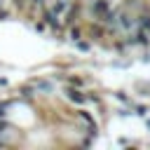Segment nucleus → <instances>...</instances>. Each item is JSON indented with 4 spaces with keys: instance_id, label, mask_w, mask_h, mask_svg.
I'll return each instance as SVG.
<instances>
[{
    "instance_id": "obj_3",
    "label": "nucleus",
    "mask_w": 150,
    "mask_h": 150,
    "mask_svg": "<svg viewBox=\"0 0 150 150\" xmlns=\"http://www.w3.org/2000/svg\"><path fill=\"white\" fill-rule=\"evenodd\" d=\"M42 21H45V26H52L54 30H56V28L61 26V21H59V14H56V12L52 9V7L42 12Z\"/></svg>"
},
{
    "instance_id": "obj_5",
    "label": "nucleus",
    "mask_w": 150,
    "mask_h": 150,
    "mask_svg": "<svg viewBox=\"0 0 150 150\" xmlns=\"http://www.w3.org/2000/svg\"><path fill=\"white\" fill-rule=\"evenodd\" d=\"M136 19H138V28H143L145 33H150V14H141Z\"/></svg>"
},
{
    "instance_id": "obj_12",
    "label": "nucleus",
    "mask_w": 150,
    "mask_h": 150,
    "mask_svg": "<svg viewBox=\"0 0 150 150\" xmlns=\"http://www.w3.org/2000/svg\"><path fill=\"white\" fill-rule=\"evenodd\" d=\"M33 5H45V0H30Z\"/></svg>"
},
{
    "instance_id": "obj_9",
    "label": "nucleus",
    "mask_w": 150,
    "mask_h": 150,
    "mask_svg": "<svg viewBox=\"0 0 150 150\" xmlns=\"http://www.w3.org/2000/svg\"><path fill=\"white\" fill-rule=\"evenodd\" d=\"M9 103H12V101H2V103H0V120L5 117V110L9 108Z\"/></svg>"
},
{
    "instance_id": "obj_4",
    "label": "nucleus",
    "mask_w": 150,
    "mask_h": 150,
    "mask_svg": "<svg viewBox=\"0 0 150 150\" xmlns=\"http://www.w3.org/2000/svg\"><path fill=\"white\" fill-rule=\"evenodd\" d=\"M68 38H70V42H77V40L82 38V28H80V26H73V23H70V30H68Z\"/></svg>"
},
{
    "instance_id": "obj_8",
    "label": "nucleus",
    "mask_w": 150,
    "mask_h": 150,
    "mask_svg": "<svg viewBox=\"0 0 150 150\" xmlns=\"http://www.w3.org/2000/svg\"><path fill=\"white\" fill-rule=\"evenodd\" d=\"M75 45H77V49H80V52H89V42H82V40H77Z\"/></svg>"
},
{
    "instance_id": "obj_13",
    "label": "nucleus",
    "mask_w": 150,
    "mask_h": 150,
    "mask_svg": "<svg viewBox=\"0 0 150 150\" xmlns=\"http://www.w3.org/2000/svg\"><path fill=\"white\" fill-rule=\"evenodd\" d=\"M148 127H150V120H148Z\"/></svg>"
},
{
    "instance_id": "obj_1",
    "label": "nucleus",
    "mask_w": 150,
    "mask_h": 150,
    "mask_svg": "<svg viewBox=\"0 0 150 150\" xmlns=\"http://www.w3.org/2000/svg\"><path fill=\"white\" fill-rule=\"evenodd\" d=\"M112 7H110V0H91V14L98 19V21H103V16L110 12Z\"/></svg>"
},
{
    "instance_id": "obj_7",
    "label": "nucleus",
    "mask_w": 150,
    "mask_h": 150,
    "mask_svg": "<svg viewBox=\"0 0 150 150\" xmlns=\"http://www.w3.org/2000/svg\"><path fill=\"white\" fill-rule=\"evenodd\" d=\"M68 5H70L68 0H56V2L52 5V9H54L56 14H61V12H66V9H68Z\"/></svg>"
},
{
    "instance_id": "obj_10",
    "label": "nucleus",
    "mask_w": 150,
    "mask_h": 150,
    "mask_svg": "<svg viewBox=\"0 0 150 150\" xmlns=\"http://www.w3.org/2000/svg\"><path fill=\"white\" fill-rule=\"evenodd\" d=\"M115 96H117V98H120V101H124V103H131V101H129V96H127V94H124V91H117V94H115Z\"/></svg>"
},
{
    "instance_id": "obj_2",
    "label": "nucleus",
    "mask_w": 150,
    "mask_h": 150,
    "mask_svg": "<svg viewBox=\"0 0 150 150\" xmlns=\"http://www.w3.org/2000/svg\"><path fill=\"white\" fill-rule=\"evenodd\" d=\"M66 98H68V101H73V103H77V105L87 103V94H82V91H80V89H75L73 84L66 89Z\"/></svg>"
},
{
    "instance_id": "obj_6",
    "label": "nucleus",
    "mask_w": 150,
    "mask_h": 150,
    "mask_svg": "<svg viewBox=\"0 0 150 150\" xmlns=\"http://www.w3.org/2000/svg\"><path fill=\"white\" fill-rule=\"evenodd\" d=\"M33 87L40 89V91H52V82H47V80H35Z\"/></svg>"
},
{
    "instance_id": "obj_14",
    "label": "nucleus",
    "mask_w": 150,
    "mask_h": 150,
    "mask_svg": "<svg viewBox=\"0 0 150 150\" xmlns=\"http://www.w3.org/2000/svg\"><path fill=\"white\" fill-rule=\"evenodd\" d=\"M0 145H2V141H0Z\"/></svg>"
},
{
    "instance_id": "obj_11",
    "label": "nucleus",
    "mask_w": 150,
    "mask_h": 150,
    "mask_svg": "<svg viewBox=\"0 0 150 150\" xmlns=\"http://www.w3.org/2000/svg\"><path fill=\"white\" fill-rule=\"evenodd\" d=\"M136 115H148V108L145 105H136Z\"/></svg>"
}]
</instances>
